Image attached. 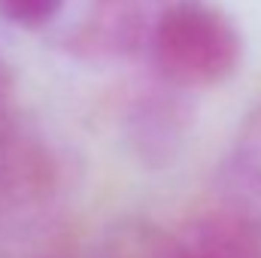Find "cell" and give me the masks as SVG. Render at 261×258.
<instances>
[{
    "label": "cell",
    "mask_w": 261,
    "mask_h": 258,
    "mask_svg": "<svg viewBox=\"0 0 261 258\" xmlns=\"http://www.w3.org/2000/svg\"><path fill=\"white\" fill-rule=\"evenodd\" d=\"M58 203V164L15 110L12 73L0 58V258H34Z\"/></svg>",
    "instance_id": "1"
},
{
    "label": "cell",
    "mask_w": 261,
    "mask_h": 258,
    "mask_svg": "<svg viewBox=\"0 0 261 258\" xmlns=\"http://www.w3.org/2000/svg\"><path fill=\"white\" fill-rule=\"evenodd\" d=\"M149 52L170 88L192 91L231 79L243 58V40L222 9L203 0H176L155 18Z\"/></svg>",
    "instance_id": "2"
},
{
    "label": "cell",
    "mask_w": 261,
    "mask_h": 258,
    "mask_svg": "<svg viewBox=\"0 0 261 258\" xmlns=\"http://www.w3.org/2000/svg\"><path fill=\"white\" fill-rule=\"evenodd\" d=\"M137 258H261V234L231 210L200 216L176 231L140 225Z\"/></svg>",
    "instance_id": "3"
},
{
    "label": "cell",
    "mask_w": 261,
    "mask_h": 258,
    "mask_svg": "<svg viewBox=\"0 0 261 258\" xmlns=\"http://www.w3.org/2000/svg\"><path fill=\"white\" fill-rule=\"evenodd\" d=\"M222 189L228 210L261 234V107L243 122L225 158Z\"/></svg>",
    "instance_id": "4"
},
{
    "label": "cell",
    "mask_w": 261,
    "mask_h": 258,
    "mask_svg": "<svg viewBox=\"0 0 261 258\" xmlns=\"http://www.w3.org/2000/svg\"><path fill=\"white\" fill-rule=\"evenodd\" d=\"M67 0H0V18L18 28H43L49 24Z\"/></svg>",
    "instance_id": "5"
}]
</instances>
